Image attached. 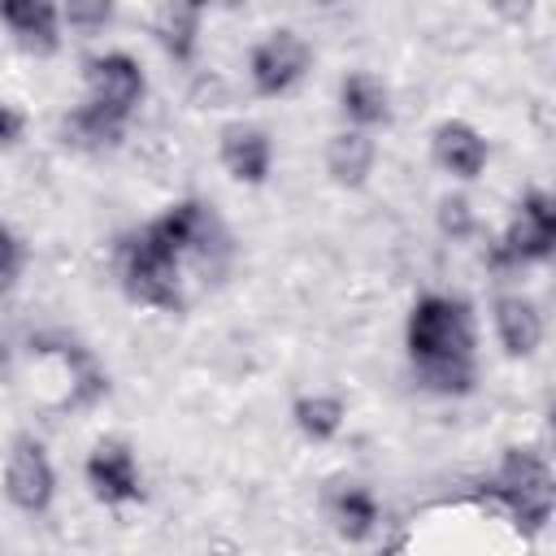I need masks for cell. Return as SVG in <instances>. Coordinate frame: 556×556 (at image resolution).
Instances as JSON below:
<instances>
[{"label":"cell","mask_w":556,"mask_h":556,"mask_svg":"<svg viewBox=\"0 0 556 556\" xmlns=\"http://www.w3.org/2000/svg\"><path fill=\"white\" fill-rule=\"evenodd\" d=\"M404 352L421 391L465 400L478 387V317L469 300L426 291L404 317Z\"/></svg>","instance_id":"cell-1"},{"label":"cell","mask_w":556,"mask_h":556,"mask_svg":"<svg viewBox=\"0 0 556 556\" xmlns=\"http://www.w3.org/2000/svg\"><path fill=\"white\" fill-rule=\"evenodd\" d=\"M482 500H491L521 539H539L552 521V504H556V482H552V465L543 452L534 447H504L495 473L482 482Z\"/></svg>","instance_id":"cell-2"},{"label":"cell","mask_w":556,"mask_h":556,"mask_svg":"<svg viewBox=\"0 0 556 556\" xmlns=\"http://www.w3.org/2000/svg\"><path fill=\"white\" fill-rule=\"evenodd\" d=\"M117 282L122 295L152 313H182L187 287H182V261L156 239V230L143 222L117 243Z\"/></svg>","instance_id":"cell-3"},{"label":"cell","mask_w":556,"mask_h":556,"mask_svg":"<svg viewBox=\"0 0 556 556\" xmlns=\"http://www.w3.org/2000/svg\"><path fill=\"white\" fill-rule=\"evenodd\" d=\"M156 239L187 265H222L230 256V235H226V222L217 217V208L200 195H182V200H169L152 222Z\"/></svg>","instance_id":"cell-4"},{"label":"cell","mask_w":556,"mask_h":556,"mask_svg":"<svg viewBox=\"0 0 556 556\" xmlns=\"http://www.w3.org/2000/svg\"><path fill=\"white\" fill-rule=\"evenodd\" d=\"M556 252V200L543 187L521 191L513 204L508 226L491 243V265L495 269H521V265H543Z\"/></svg>","instance_id":"cell-5"},{"label":"cell","mask_w":556,"mask_h":556,"mask_svg":"<svg viewBox=\"0 0 556 556\" xmlns=\"http://www.w3.org/2000/svg\"><path fill=\"white\" fill-rule=\"evenodd\" d=\"M143 96H148V74L130 52L109 48V52H96L83 61V100L96 104L100 113L130 126Z\"/></svg>","instance_id":"cell-6"},{"label":"cell","mask_w":556,"mask_h":556,"mask_svg":"<svg viewBox=\"0 0 556 556\" xmlns=\"http://www.w3.org/2000/svg\"><path fill=\"white\" fill-rule=\"evenodd\" d=\"M308 65H313V48L291 26H274L248 48V83L261 100H278V96L295 91L304 83Z\"/></svg>","instance_id":"cell-7"},{"label":"cell","mask_w":556,"mask_h":556,"mask_svg":"<svg viewBox=\"0 0 556 556\" xmlns=\"http://www.w3.org/2000/svg\"><path fill=\"white\" fill-rule=\"evenodd\" d=\"M0 486H4V500L26 517H39V513L52 508V500H56V465H52L48 447L35 434H17L9 443Z\"/></svg>","instance_id":"cell-8"},{"label":"cell","mask_w":556,"mask_h":556,"mask_svg":"<svg viewBox=\"0 0 556 556\" xmlns=\"http://www.w3.org/2000/svg\"><path fill=\"white\" fill-rule=\"evenodd\" d=\"M87 491L109 508H130L143 500V469L126 439H100L83 460Z\"/></svg>","instance_id":"cell-9"},{"label":"cell","mask_w":556,"mask_h":556,"mask_svg":"<svg viewBox=\"0 0 556 556\" xmlns=\"http://www.w3.org/2000/svg\"><path fill=\"white\" fill-rule=\"evenodd\" d=\"M217 161L243 187H265L274 174V139L256 122H226L217 130Z\"/></svg>","instance_id":"cell-10"},{"label":"cell","mask_w":556,"mask_h":556,"mask_svg":"<svg viewBox=\"0 0 556 556\" xmlns=\"http://www.w3.org/2000/svg\"><path fill=\"white\" fill-rule=\"evenodd\" d=\"M430 161H434L447 178L473 182V178H482V169H486V161H491V143H486V135H482L473 122H465V117H443V122L430 130Z\"/></svg>","instance_id":"cell-11"},{"label":"cell","mask_w":556,"mask_h":556,"mask_svg":"<svg viewBox=\"0 0 556 556\" xmlns=\"http://www.w3.org/2000/svg\"><path fill=\"white\" fill-rule=\"evenodd\" d=\"M491 326H495V339H500L504 356H513V361H530V356L543 348V334H547L543 308H539L530 295H521V291L495 295V304H491Z\"/></svg>","instance_id":"cell-12"},{"label":"cell","mask_w":556,"mask_h":556,"mask_svg":"<svg viewBox=\"0 0 556 556\" xmlns=\"http://www.w3.org/2000/svg\"><path fill=\"white\" fill-rule=\"evenodd\" d=\"M0 26L30 56H52V52H61V39H65L61 4H52V0H4Z\"/></svg>","instance_id":"cell-13"},{"label":"cell","mask_w":556,"mask_h":556,"mask_svg":"<svg viewBox=\"0 0 556 556\" xmlns=\"http://www.w3.org/2000/svg\"><path fill=\"white\" fill-rule=\"evenodd\" d=\"M326 521L343 543H365L382 526V504L365 482H334L326 491Z\"/></svg>","instance_id":"cell-14"},{"label":"cell","mask_w":556,"mask_h":556,"mask_svg":"<svg viewBox=\"0 0 556 556\" xmlns=\"http://www.w3.org/2000/svg\"><path fill=\"white\" fill-rule=\"evenodd\" d=\"M339 113L352 130H365L374 135L378 126L391 122V87L374 74V70H348L339 78Z\"/></svg>","instance_id":"cell-15"},{"label":"cell","mask_w":556,"mask_h":556,"mask_svg":"<svg viewBox=\"0 0 556 556\" xmlns=\"http://www.w3.org/2000/svg\"><path fill=\"white\" fill-rule=\"evenodd\" d=\"M374 165H378V139L374 135L343 126L326 139V174H330L334 187H348V191L365 187Z\"/></svg>","instance_id":"cell-16"},{"label":"cell","mask_w":556,"mask_h":556,"mask_svg":"<svg viewBox=\"0 0 556 556\" xmlns=\"http://www.w3.org/2000/svg\"><path fill=\"white\" fill-rule=\"evenodd\" d=\"M200 30H204V9L200 4H165L152 17V39L174 65H191L200 52Z\"/></svg>","instance_id":"cell-17"},{"label":"cell","mask_w":556,"mask_h":556,"mask_svg":"<svg viewBox=\"0 0 556 556\" xmlns=\"http://www.w3.org/2000/svg\"><path fill=\"white\" fill-rule=\"evenodd\" d=\"M291 421L308 443H330L348 421V404L334 391H304L291 400Z\"/></svg>","instance_id":"cell-18"},{"label":"cell","mask_w":556,"mask_h":556,"mask_svg":"<svg viewBox=\"0 0 556 556\" xmlns=\"http://www.w3.org/2000/svg\"><path fill=\"white\" fill-rule=\"evenodd\" d=\"M61 135H65V143H74L83 152H113L126 139V122H117L83 100L61 117Z\"/></svg>","instance_id":"cell-19"},{"label":"cell","mask_w":556,"mask_h":556,"mask_svg":"<svg viewBox=\"0 0 556 556\" xmlns=\"http://www.w3.org/2000/svg\"><path fill=\"white\" fill-rule=\"evenodd\" d=\"M109 22H113V4H104V0H70V4H61V26L65 30L96 35Z\"/></svg>","instance_id":"cell-20"},{"label":"cell","mask_w":556,"mask_h":556,"mask_svg":"<svg viewBox=\"0 0 556 556\" xmlns=\"http://www.w3.org/2000/svg\"><path fill=\"white\" fill-rule=\"evenodd\" d=\"M22 269H26V243L17 239V230L0 222V295H9L22 282Z\"/></svg>","instance_id":"cell-21"},{"label":"cell","mask_w":556,"mask_h":556,"mask_svg":"<svg viewBox=\"0 0 556 556\" xmlns=\"http://www.w3.org/2000/svg\"><path fill=\"white\" fill-rule=\"evenodd\" d=\"M473 208H469V200L465 195H443L439 200V230L447 235V239H469L473 235Z\"/></svg>","instance_id":"cell-22"},{"label":"cell","mask_w":556,"mask_h":556,"mask_svg":"<svg viewBox=\"0 0 556 556\" xmlns=\"http://www.w3.org/2000/svg\"><path fill=\"white\" fill-rule=\"evenodd\" d=\"M22 135H26V117L13 104H0V152L13 148V143H22Z\"/></svg>","instance_id":"cell-23"}]
</instances>
